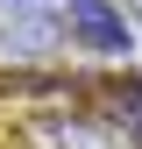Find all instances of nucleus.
<instances>
[{"label": "nucleus", "instance_id": "f257e3e1", "mask_svg": "<svg viewBox=\"0 0 142 149\" xmlns=\"http://www.w3.org/2000/svg\"><path fill=\"white\" fill-rule=\"evenodd\" d=\"M64 0H0V57L36 64V57H57L64 43Z\"/></svg>", "mask_w": 142, "mask_h": 149}, {"label": "nucleus", "instance_id": "f03ea898", "mask_svg": "<svg viewBox=\"0 0 142 149\" xmlns=\"http://www.w3.org/2000/svg\"><path fill=\"white\" fill-rule=\"evenodd\" d=\"M64 29L78 50H93V57H128L135 50V29L128 14L114 7V0H64Z\"/></svg>", "mask_w": 142, "mask_h": 149}, {"label": "nucleus", "instance_id": "7ed1b4c3", "mask_svg": "<svg viewBox=\"0 0 142 149\" xmlns=\"http://www.w3.org/2000/svg\"><path fill=\"white\" fill-rule=\"evenodd\" d=\"M106 92H114V121L128 128L135 142H142V71H128V78H114Z\"/></svg>", "mask_w": 142, "mask_h": 149}]
</instances>
